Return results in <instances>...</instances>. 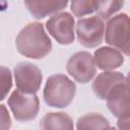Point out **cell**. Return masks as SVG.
I'll return each mask as SVG.
<instances>
[{
  "mask_svg": "<svg viewBox=\"0 0 130 130\" xmlns=\"http://www.w3.org/2000/svg\"><path fill=\"white\" fill-rule=\"evenodd\" d=\"M19 54L31 59H43L52 50V42L41 22H30L24 26L15 39Z\"/></svg>",
  "mask_w": 130,
  "mask_h": 130,
  "instance_id": "cell-1",
  "label": "cell"
},
{
  "mask_svg": "<svg viewBox=\"0 0 130 130\" xmlns=\"http://www.w3.org/2000/svg\"><path fill=\"white\" fill-rule=\"evenodd\" d=\"M75 93L76 85L68 76L54 74L47 79L43 96L48 106L63 109L72 103Z\"/></svg>",
  "mask_w": 130,
  "mask_h": 130,
  "instance_id": "cell-2",
  "label": "cell"
},
{
  "mask_svg": "<svg viewBox=\"0 0 130 130\" xmlns=\"http://www.w3.org/2000/svg\"><path fill=\"white\" fill-rule=\"evenodd\" d=\"M104 36L107 44L129 56L130 22L126 13H120L111 17L107 22Z\"/></svg>",
  "mask_w": 130,
  "mask_h": 130,
  "instance_id": "cell-3",
  "label": "cell"
},
{
  "mask_svg": "<svg viewBox=\"0 0 130 130\" xmlns=\"http://www.w3.org/2000/svg\"><path fill=\"white\" fill-rule=\"evenodd\" d=\"M8 107L14 119L18 122H29L34 120L40 110V101L36 93H26L15 89L7 101Z\"/></svg>",
  "mask_w": 130,
  "mask_h": 130,
  "instance_id": "cell-4",
  "label": "cell"
},
{
  "mask_svg": "<svg viewBox=\"0 0 130 130\" xmlns=\"http://www.w3.org/2000/svg\"><path fill=\"white\" fill-rule=\"evenodd\" d=\"M105 23L99 16L81 18L76 23L78 42L85 48H95L103 42Z\"/></svg>",
  "mask_w": 130,
  "mask_h": 130,
  "instance_id": "cell-5",
  "label": "cell"
},
{
  "mask_svg": "<svg viewBox=\"0 0 130 130\" xmlns=\"http://www.w3.org/2000/svg\"><path fill=\"white\" fill-rule=\"evenodd\" d=\"M66 70L75 81L79 83L89 82L96 72L93 56L86 51L73 54L67 61Z\"/></svg>",
  "mask_w": 130,
  "mask_h": 130,
  "instance_id": "cell-6",
  "label": "cell"
},
{
  "mask_svg": "<svg viewBox=\"0 0 130 130\" xmlns=\"http://www.w3.org/2000/svg\"><path fill=\"white\" fill-rule=\"evenodd\" d=\"M74 18L69 12H59L46 22L48 32L60 45H70L74 42Z\"/></svg>",
  "mask_w": 130,
  "mask_h": 130,
  "instance_id": "cell-7",
  "label": "cell"
},
{
  "mask_svg": "<svg viewBox=\"0 0 130 130\" xmlns=\"http://www.w3.org/2000/svg\"><path fill=\"white\" fill-rule=\"evenodd\" d=\"M14 79L17 89L26 93H36L41 86L43 75L41 69L30 62H20L14 69Z\"/></svg>",
  "mask_w": 130,
  "mask_h": 130,
  "instance_id": "cell-8",
  "label": "cell"
},
{
  "mask_svg": "<svg viewBox=\"0 0 130 130\" xmlns=\"http://www.w3.org/2000/svg\"><path fill=\"white\" fill-rule=\"evenodd\" d=\"M109 111L118 119L127 118L130 114L129 109V84L128 78L118 83L107 98Z\"/></svg>",
  "mask_w": 130,
  "mask_h": 130,
  "instance_id": "cell-9",
  "label": "cell"
},
{
  "mask_svg": "<svg viewBox=\"0 0 130 130\" xmlns=\"http://www.w3.org/2000/svg\"><path fill=\"white\" fill-rule=\"evenodd\" d=\"M127 77L119 71H105L100 73L92 81L91 88L93 93L100 99L106 101L111 90Z\"/></svg>",
  "mask_w": 130,
  "mask_h": 130,
  "instance_id": "cell-10",
  "label": "cell"
},
{
  "mask_svg": "<svg viewBox=\"0 0 130 130\" xmlns=\"http://www.w3.org/2000/svg\"><path fill=\"white\" fill-rule=\"evenodd\" d=\"M93 59L98 68L111 71L119 68L124 63V56L122 52L113 47H102L94 51Z\"/></svg>",
  "mask_w": 130,
  "mask_h": 130,
  "instance_id": "cell-11",
  "label": "cell"
},
{
  "mask_svg": "<svg viewBox=\"0 0 130 130\" xmlns=\"http://www.w3.org/2000/svg\"><path fill=\"white\" fill-rule=\"evenodd\" d=\"M68 4V1L64 0H39V1H24L29 13L37 19H42L48 15L59 13Z\"/></svg>",
  "mask_w": 130,
  "mask_h": 130,
  "instance_id": "cell-12",
  "label": "cell"
},
{
  "mask_svg": "<svg viewBox=\"0 0 130 130\" xmlns=\"http://www.w3.org/2000/svg\"><path fill=\"white\" fill-rule=\"evenodd\" d=\"M40 130H74L73 120L64 112L47 113L40 122Z\"/></svg>",
  "mask_w": 130,
  "mask_h": 130,
  "instance_id": "cell-13",
  "label": "cell"
},
{
  "mask_svg": "<svg viewBox=\"0 0 130 130\" xmlns=\"http://www.w3.org/2000/svg\"><path fill=\"white\" fill-rule=\"evenodd\" d=\"M110 123L99 113H89L81 116L76 122V130H109Z\"/></svg>",
  "mask_w": 130,
  "mask_h": 130,
  "instance_id": "cell-14",
  "label": "cell"
},
{
  "mask_svg": "<svg viewBox=\"0 0 130 130\" xmlns=\"http://www.w3.org/2000/svg\"><path fill=\"white\" fill-rule=\"evenodd\" d=\"M99 4L96 0H74L70 2V9L76 17H81L98 11Z\"/></svg>",
  "mask_w": 130,
  "mask_h": 130,
  "instance_id": "cell-15",
  "label": "cell"
},
{
  "mask_svg": "<svg viewBox=\"0 0 130 130\" xmlns=\"http://www.w3.org/2000/svg\"><path fill=\"white\" fill-rule=\"evenodd\" d=\"M123 5L124 1H100L96 16H99L102 20L110 19L122 8Z\"/></svg>",
  "mask_w": 130,
  "mask_h": 130,
  "instance_id": "cell-16",
  "label": "cell"
},
{
  "mask_svg": "<svg viewBox=\"0 0 130 130\" xmlns=\"http://www.w3.org/2000/svg\"><path fill=\"white\" fill-rule=\"evenodd\" d=\"M12 87V73L8 67L0 66V101H3Z\"/></svg>",
  "mask_w": 130,
  "mask_h": 130,
  "instance_id": "cell-17",
  "label": "cell"
},
{
  "mask_svg": "<svg viewBox=\"0 0 130 130\" xmlns=\"http://www.w3.org/2000/svg\"><path fill=\"white\" fill-rule=\"evenodd\" d=\"M11 125L12 122L7 108L4 105H0V130H10Z\"/></svg>",
  "mask_w": 130,
  "mask_h": 130,
  "instance_id": "cell-18",
  "label": "cell"
},
{
  "mask_svg": "<svg viewBox=\"0 0 130 130\" xmlns=\"http://www.w3.org/2000/svg\"><path fill=\"white\" fill-rule=\"evenodd\" d=\"M117 126H118L117 130H129V117L118 119Z\"/></svg>",
  "mask_w": 130,
  "mask_h": 130,
  "instance_id": "cell-19",
  "label": "cell"
},
{
  "mask_svg": "<svg viewBox=\"0 0 130 130\" xmlns=\"http://www.w3.org/2000/svg\"><path fill=\"white\" fill-rule=\"evenodd\" d=\"M109 130H117L116 128H114V127H110V129Z\"/></svg>",
  "mask_w": 130,
  "mask_h": 130,
  "instance_id": "cell-20",
  "label": "cell"
}]
</instances>
